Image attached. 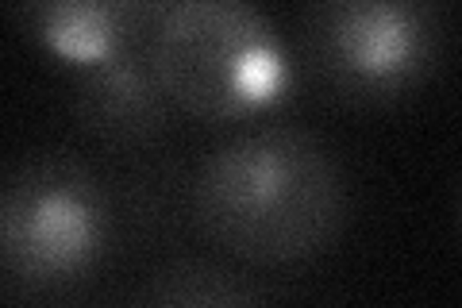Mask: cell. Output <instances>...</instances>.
I'll list each match as a JSON object with an SVG mask.
<instances>
[{
  "label": "cell",
  "instance_id": "obj_3",
  "mask_svg": "<svg viewBox=\"0 0 462 308\" xmlns=\"http://www.w3.org/2000/svg\"><path fill=\"white\" fill-rule=\"evenodd\" d=\"M147 54L173 112L227 127L278 108L293 62L251 0H173L154 16Z\"/></svg>",
  "mask_w": 462,
  "mask_h": 308
},
{
  "label": "cell",
  "instance_id": "obj_1",
  "mask_svg": "<svg viewBox=\"0 0 462 308\" xmlns=\"http://www.w3.org/2000/svg\"><path fill=\"white\" fill-rule=\"evenodd\" d=\"M351 212L336 151L297 124H254L200 158L189 216L224 258L289 270L328 255Z\"/></svg>",
  "mask_w": 462,
  "mask_h": 308
},
{
  "label": "cell",
  "instance_id": "obj_2",
  "mask_svg": "<svg viewBox=\"0 0 462 308\" xmlns=\"http://www.w3.org/2000/svg\"><path fill=\"white\" fill-rule=\"evenodd\" d=\"M116 201L69 151H39L0 173V293L20 301L74 297L105 270Z\"/></svg>",
  "mask_w": 462,
  "mask_h": 308
},
{
  "label": "cell",
  "instance_id": "obj_4",
  "mask_svg": "<svg viewBox=\"0 0 462 308\" xmlns=\"http://www.w3.org/2000/svg\"><path fill=\"white\" fill-rule=\"evenodd\" d=\"M300 62L351 108H389L424 89L447 54L443 0H305Z\"/></svg>",
  "mask_w": 462,
  "mask_h": 308
},
{
  "label": "cell",
  "instance_id": "obj_6",
  "mask_svg": "<svg viewBox=\"0 0 462 308\" xmlns=\"http://www.w3.org/2000/svg\"><path fill=\"white\" fill-rule=\"evenodd\" d=\"M12 12L42 54L89 66L147 39L158 0H12Z\"/></svg>",
  "mask_w": 462,
  "mask_h": 308
},
{
  "label": "cell",
  "instance_id": "obj_5",
  "mask_svg": "<svg viewBox=\"0 0 462 308\" xmlns=\"http://www.w3.org/2000/svg\"><path fill=\"white\" fill-rule=\"evenodd\" d=\"M69 112L85 135L112 151H139L162 139L173 120V105L158 85L147 39L100 62L78 66Z\"/></svg>",
  "mask_w": 462,
  "mask_h": 308
},
{
  "label": "cell",
  "instance_id": "obj_7",
  "mask_svg": "<svg viewBox=\"0 0 462 308\" xmlns=\"http://www.w3.org/2000/svg\"><path fill=\"white\" fill-rule=\"evenodd\" d=\"M270 293L254 285L247 274L231 270L227 262H208V258H178L170 266L154 270L143 289L132 301L139 304H162V308H231V304H258Z\"/></svg>",
  "mask_w": 462,
  "mask_h": 308
},
{
  "label": "cell",
  "instance_id": "obj_8",
  "mask_svg": "<svg viewBox=\"0 0 462 308\" xmlns=\"http://www.w3.org/2000/svg\"><path fill=\"white\" fill-rule=\"evenodd\" d=\"M166 5H173V0H158V12H162V8H166Z\"/></svg>",
  "mask_w": 462,
  "mask_h": 308
}]
</instances>
